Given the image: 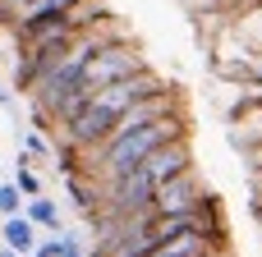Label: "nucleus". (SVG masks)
<instances>
[{"instance_id": "nucleus-2", "label": "nucleus", "mask_w": 262, "mask_h": 257, "mask_svg": "<svg viewBox=\"0 0 262 257\" xmlns=\"http://www.w3.org/2000/svg\"><path fill=\"white\" fill-rule=\"evenodd\" d=\"M180 133H189V115H184V110H170V115H161V120H152V124H143V129L106 133V143H97V147L88 152V170H92L97 184H111V179L129 175L143 156H152L161 143H170V138H180Z\"/></svg>"}, {"instance_id": "nucleus-7", "label": "nucleus", "mask_w": 262, "mask_h": 257, "mask_svg": "<svg viewBox=\"0 0 262 257\" xmlns=\"http://www.w3.org/2000/svg\"><path fill=\"white\" fill-rule=\"evenodd\" d=\"M23 207H28V198L18 193V184H14V179L0 184V221H5V216H18Z\"/></svg>"}, {"instance_id": "nucleus-8", "label": "nucleus", "mask_w": 262, "mask_h": 257, "mask_svg": "<svg viewBox=\"0 0 262 257\" xmlns=\"http://www.w3.org/2000/svg\"><path fill=\"white\" fill-rule=\"evenodd\" d=\"M23 152H28V156H51L55 147L41 138V129H32V133H23Z\"/></svg>"}, {"instance_id": "nucleus-1", "label": "nucleus", "mask_w": 262, "mask_h": 257, "mask_svg": "<svg viewBox=\"0 0 262 257\" xmlns=\"http://www.w3.org/2000/svg\"><path fill=\"white\" fill-rule=\"evenodd\" d=\"M189 166H193V138L180 133V138L161 143L152 156H143L129 175L101 184V212H111V216H138V212H152V193H157L166 179H175L180 170H189Z\"/></svg>"}, {"instance_id": "nucleus-9", "label": "nucleus", "mask_w": 262, "mask_h": 257, "mask_svg": "<svg viewBox=\"0 0 262 257\" xmlns=\"http://www.w3.org/2000/svg\"><path fill=\"white\" fill-rule=\"evenodd\" d=\"M32 257H60V235H51V239H37Z\"/></svg>"}, {"instance_id": "nucleus-6", "label": "nucleus", "mask_w": 262, "mask_h": 257, "mask_svg": "<svg viewBox=\"0 0 262 257\" xmlns=\"http://www.w3.org/2000/svg\"><path fill=\"white\" fill-rule=\"evenodd\" d=\"M23 216H28V221L37 225V230H46V235H60V202H55V198H46V193L28 198Z\"/></svg>"}, {"instance_id": "nucleus-3", "label": "nucleus", "mask_w": 262, "mask_h": 257, "mask_svg": "<svg viewBox=\"0 0 262 257\" xmlns=\"http://www.w3.org/2000/svg\"><path fill=\"white\" fill-rule=\"evenodd\" d=\"M138 69H147V60H143V46L134 41V37H124V41H111V46H101L88 64H83V83L97 92V87H106V83H120V78H129V74H138Z\"/></svg>"}, {"instance_id": "nucleus-5", "label": "nucleus", "mask_w": 262, "mask_h": 257, "mask_svg": "<svg viewBox=\"0 0 262 257\" xmlns=\"http://www.w3.org/2000/svg\"><path fill=\"white\" fill-rule=\"evenodd\" d=\"M37 239H41V230H37V225L23 216V212L0 221V248H9V253H18V257H32Z\"/></svg>"}, {"instance_id": "nucleus-4", "label": "nucleus", "mask_w": 262, "mask_h": 257, "mask_svg": "<svg viewBox=\"0 0 262 257\" xmlns=\"http://www.w3.org/2000/svg\"><path fill=\"white\" fill-rule=\"evenodd\" d=\"M207 198V184H203V175L189 166V170H180L175 179H166L157 193H152V216H166V212H189V207H198Z\"/></svg>"}, {"instance_id": "nucleus-12", "label": "nucleus", "mask_w": 262, "mask_h": 257, "mask_svg": "<svg viewBox=\"0 0 262 257\" xmlns=\"http://www.w3.org/2000/svg\"><path fill=\"white\" fill-rule=\"evenodd\" d=\"M0 257H18V253H9V248H0Z\"/></svg>"}, {"instance_id": "nucleus-10", "label": "nucleus", "mask_w": 262, "mask_h": 257, "mask_svg": "<svg viewBox=\"0 0 262 257\" xmlns=\"http://www.w3.org/2000/svg\"><path fill=\"white\" fill-rule=\"evenodd\" d=\"M41 5H51V9H74L78 0H41Z\"/></svg>"}, {"instance_id": "nucleus-11", "label": "nucleus", "mask_w": 262, "mask_h": 257, "mask_svg": "<svg viewBox=\"0 0 262 257\" xmlns=\"http://www.w3.org/2000/svg\"><path fill=\"white\" fill-rule=\"evenodd\" d=\"M9 101H14V87H5V83H0V106H9Z\"/></svg>"}]
</instances>
